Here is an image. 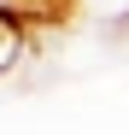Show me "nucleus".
<instances>
[{"label": "nucleus", "instance_id": "1", "mask_svg": "<svg viewBox=\"0 0 129 135\" xmlns=\"http://www.w3.org/2000/svg\"><path fill=\"white\" fill-rule=\"evenodd\" d=\"M76 12L94 18V24H106V30H123L129 24V0H76Z\"/></svg>", "mask_w": 129, "mask_h": 135}, {"label": "nucleus", "instance_id": "2", "mask_svg": "<svg viewBox=\"0 0 129 135\" xmlns=\"http://www.w3.org/2000/svg\"><path fill=\"white\" fill-rule=\"evenodd\" d=\"M24 59V18H0V76Z\"/></svg>", "mask_w": 129, "mask_h": 135}, {"label": "nucleus", "instance_id": "3", "mask_svg": "<svg viewBox=\"0 0 129 135\" xmlns=\"http://www.w3.org/2000/svg\"><path fill=\"white\" fill-rule=\"evenodd\" d=\"M117 35H129V24H123V30H117Z\"/></svg>", "mask_w": 129, "mask_h": 135}]
</instances>
